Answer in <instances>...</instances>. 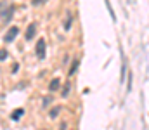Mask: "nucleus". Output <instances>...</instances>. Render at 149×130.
<instances>
[{"label":"nucleus","mask_w":149,"mask_h":130,"mask_svg":"<svg viewBox=\"0 0 149 130\" xmlns=\"http://www.w3.org/2000/svg\"><path fill=\"white\" fill-rule=\"evenodd\" d=\"M61 109H63V106H54V108L49 111V116H50V118H57L59 113H61Z\"/></svg>","instance_id":"423d86ee"},{"label":"nucleus","mask_w":149,"mask_h":130,"mask_svg":"<svg viewBox=\"0 0 149 130\" xmlns=\"http://www.w3.org/2000/svg\"><path fill=\"white\" fill-rule=\"evenodd\" d=\"M70 90H71V82H66L64 87H63V90H61V95L63 97H68L70 95Z\"/></svg>","instance_id":"0eeeda50"},{"label":"nucleus","mask_w":149,"mask_h":130,"mask_svg":"<svg viewBox=\"0 0 149 130\" xmlns=\"http://www.w3.org/2000/svg\"><path fill=\"white\" fill-rule=\"evenodd\" d=\"M59 88H61V78H52L50 83H49V90H50V92H56V90H59Z\"/></svg>","instance_id":"20e7f679"},{"label":"nucleus","mask_w":149,"mask_h":130,"mask_svg":"<svg viewBox=\"0 0 149 130\" xmlns=\"http://www.w3.org/2000/svg\"><path fill=\"white\" fill-rule=\"evenodd\" d=\"M5 59H7V50L0 49V61H5Z\"/></svg>","instance_id":"9b49d317"},{"label":"nucleus","mask_w":149,"mask_h":130,"mask_svg":"<svg viewBox=\"0 0 149 130\" xmlns=\"http://www.w3.org/2000/svg\"><path fill=\"white\" fill-rule=\"evenodd\" d=\"M71 24H73V12L68 10V12H66V21H64V30H70Z\"/></svg>","instance_id":"39448f33"},{"label":"nucleus","mask_w":149,"mask_h":130,"mask_svg":"<svg viewBox=\"0 0 149 130\" xmlns=\"http://www.w3.org/2000/svg\"><path fill=\"white\" fill-rule=\"evenodd\" d=\"M35 52H37V57L38 59H43L45 57V52H47V43L43 38H38L37 45H35Z\"/></svg>","instance_id":"f257e3e1"},{"label":"nucleus","mask_w":149,"mask_h":130,"mask_svg":"<svg viewBox=\"0 0 149 130\" xmlns=\"http://www.w3.org/2000/svg\"><path fill=\"white\" fill-rule=\"evenodd\" d=\"M50 102H52V97H43V102L42 104H43V108H47Z\"/></svg>","instance_id":"9d476101"},{"label":"nucleus","mask_w":149,"mask_h":130,"mask_svg":"<svg viewBox=\"0 0 149 130\" xmlns=\"http://www.w3.org/2000/svg\"><path fill=\"white\" fill-rule=\"evenodd\" d=\"M59 130H64V129H59Z\"/></svg>","instance_id":"ddd939ff"},{"label":"nucleus","mask_w":149,"mask_h":130,"mask_svg":"<svg viewBox=\"0 0 149 130\" xmlns=\"http://www.w3.org/2000/svg\"><path fill=\"white\" fill-rule=\"evenodd\" d=\"M42 130H47V129H42Z\"/></svg>","instance_id":"4468645a"},{"label":"nucleus","mask_w":149,"mask_h":130,"mask_svg":"<svg viewBox=\"0 0 149 130\" xmlns=\"http://www.w3.org/2000/svg\"><path fill=\"white\" fill-rule=\"evenodd\" d=\"M47 0H31V5H42V3H45Z\"/></svg>","instance_id":"f8f14e48"},{"label":"nucleus","mask_w":149,"mask_h":130,"mask_svg":"<svg viewBox=\"0 0 149 130\" xmlns=\"http://www.w3.org/2000/svg\"><path fill=\"white\" fill-rule=\"evenodd\" d=\"M78 64H80V61H78V59H74L73 63H71V68H70V71H68V75H70V76H73L74 73H76V70H78Z\"/></svg>","instance_id":"1a4fd4ad"},{"label":"nucleus","mask_w":149,"mask_h":130,"mask_svg":"<svg viewBox=\"0 0 149 130\" xmlns=\"http://www.w3.org/2000/svg\"><path fill=\"white\" fill-rule=\"evenodd\" d=\"M35 33H37V24L35 23H31V24H28V28H26V33H24V38L30 42V40H33V37H35Z\"/></svg>","instance_id":"7ed1b4c3"},{"label":"nucleus","mask_w":149,"mask_h":130,"mask_svg":"<svg viewBox=\"0 0 149 130\" xmlns=\"http://www.w3.org/2000/svg\"><path fill=\"white\" fill-rule=\"evenodd\" d=\"M17 33H19V28H17V26H10V28L7 30V33H5L3 40H5V42H12V40L17 37Z\"/></svg>","instance_id":"f03ea898"},{"label":"nucleus","mask_w":149,"mask_h":130,"mask_svg":"<svg viewBox=\"0 0 149 130\" xmlns=\"http://www.w3.org/2000/svg\"><path fill=\"white\" fill-rule=\"evenodd\" d=\"M23 115H24V109H21V108H19V109H16V111H12V115H10V118H12V120L16 122V120H19V118H21Z\"/></svg>","instance_id":"6e6552de"}]
</instances>
